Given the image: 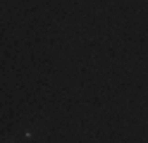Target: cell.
<instances>
[{"mask_svg": "<svg viewBox=\"0 0 148 143\" xmlns=\"http://www.w3.org/2000/svg\"><path fill=\"white\" fill-rule=\"evenodd\" d=\"M3 143H17V138H14V136H7V138H5Z\"/></svg>", "mask_w": 148, "mask_h": 143, "instance_id": "6da1fadb", "label": "cell"}]
</instances>
